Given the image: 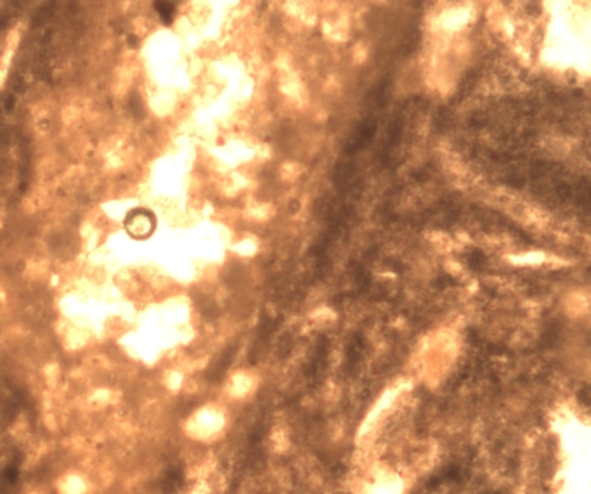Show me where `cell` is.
Segmentation results:
<instances>
[{
    "label": "cell",
    "mask_w": 591,
    "mask_h": 494,
    "mask_svg": "<svg viewBox=\"0 0 591 494\" xmlns=\"http://www.w3.org/2000/svg\"><path fill=\"white\" fill-rule=\"evenodd\" d=\"M125 229L136 240H146L157 229V219L150 210L137 209L132 210L125 217Z\"/></svg>",
    "instance_id": "1"
},
{
    "label": "cell",
    "mask_w": 591,
    "mask_h": 494,
    "mask_svg": "<svg viewBox=\"0 0 591 494\" xmlns=\"http://www.w3.org/2000/svg\"><path fill=\"white\" fill-rule=\"evenodd\" d=\"M155 9H157V12L160 15V18L164 19L165 23H170L172 18H174V12H175L174 2H155Z\"/></svg>",
    "instance_id": "2"
}]
</instances>
